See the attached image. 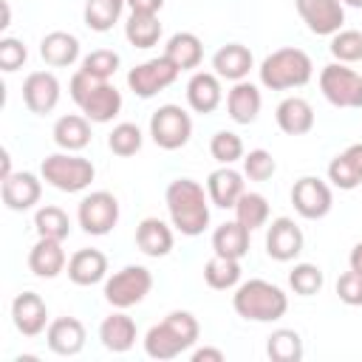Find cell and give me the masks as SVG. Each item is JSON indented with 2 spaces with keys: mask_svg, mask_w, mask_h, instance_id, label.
<instances>
[{
  "mask_svg": "<svg viewBox=\"0 0 362 362\" xmlns=\"http://www.w3.org/2000/svg\"><path fill=\"white\" fill-rule=\"evenodd\" d=\"M235 221H240L249 232L266 226L269 221V201L260 192H243L235 204Z\"/></svg>",
  "mask_w": 362,
  "mask_h": 362,
  "instance_id": "8d00e7d4",
  "label": "cell"
},
{
  "mask_svg": "<svg viewBox=\"0 0 362 362\" xmlns=\"http://www.w3.org/2000/svg\"><path fill=\"white\" fill-rule=\"evenodd\" d=\"M124 6H127V0H88L85 3V11H82L85 25L90 31L105 34V31H110L119 23Z\"/></svg>",
  "mask_w": 362,
  "mask_h": 362,
  "instance_id": "d590c367",
  "label": "cell"
},
{
  "mask_svg": "<svg viewBox=\"0 0 362 362\" xmlns=\"http://www.w3.org/2000/svg\"><path fill=\"white\" fill-rule=\"evenodd\" d=\"M127 6L136 14H158L161 6H164V0H127Z\"/></svg>",
  "mask_w": 362,
  "mask_h": 362,
  "instance_id": "c3c4849f",
  "label": "cell"
},
{
  "mask_svg": "<svg viewBox=\"0 0 362 362\" xmlns=\"http://www.w3.org/2000/svg\"><path fill=\"white\" fill-rule=\"evenodd\" d=\"M249 252V229L240 221H226L212 232V255L243 260Z\"/></svg>",
  "mask_w": 362,
  "mask_h": 362,
  "instance_id": "1f68e13d",
  "label": "cell"
},
{
  "mask_svg": "<svg viewBox=\"0 0 362 362\" xmlns=\"http://www.w3.org/2000/svg\"><path fill=\"white\" fill-rule=\"evenodd\" d=\"M331 57L337 62H362V31L356 28H339L337 34H331V45H328Z\"/></svg>",
  "mask_w": 362,
  "mask_h": 362,
  "instance_id": "ab89813d",
  "label": "cell"
},
{
  "mask_svg": "<svg viewBox=\"0 0 362 362\" xmlns=\"http://www.w3.org/2000/svg\"><path fill=\"white\" fill-rule=\"evenodd\" d=\"M223 102L221 76L215 71H195L187 82V105L195 113H212Z\"/></svg>",
  "mask_w": 362,
  "mask_h": 362,
  "instance_id": "44dd1931",
  "label": "cell"
},
{
  "mask_svg": "<svg viewBox=\"0 0 362 362\" xmlns=\"http://www.w3.org/2000/svg\"><path fill=\"white\" fill-rule=\"evenodd\" d=\"M0 195H3V204L11 209V212H25L31 209L40 195H42V181L34 175V173H11L8 178H3L0 184Z\"/></svg>",
  "mask_w": 362,
  "mask_h": 362,
  "instance_id": "e0dca14e",
  "label": "cell"
},
{
  "mask_svg": "<svg viewBox=\"0 0 362 362\" xmlns=\"http://www.w3.org/2000/svg\"><path fill=\"white\" fill-rule=\"evenodd\" d=\"M314 74V62L311 57L303 51V48H294V45H286V48H277L272 51L260 68H257V76H260V85L269 88V90H291V88H303Z\"/></svg>",
  "mask_w": 362,
  "mask_h": 362,
  "instance_id": "5b68a950",
  "label": "cell"
},
{
  "mask_svg": "<svg viewBox=\"0 0 362 362\" xmlns=\"http://www.w3.org/2000/svg\"><path fill=\"white\" fill-rule=\"evenodd\" d=\"M178 68L161 54L156 59H147V62H139L136 68H130L127 74V88L139 96V99H150L156 93H161L164 88H170L175 79H178Z\"/></svg>",
  "mask_w": 362,
  "mask_h": 362,
  "instance_id": "8fae6325",
  "label": "cell"
},
{
  "mask_svg": "<svg viewBox=\"0 0 362 362\" xmlns=\"http://www.w3.org/2000/svg\"><path fill=\"white\" fill-rule=\"evenodd\" d=\"M164 204L170 212L173 226L187 235L195 238L209 226V195L204 192V187L195 178H175L167 184L164 192Z\"/></svg>",
  "mask_w": 362,
  "mask_h": 362,
  "instance_id": "6da1fadb",
  "label": "cell"
},
{
  "mask_svg": "<svg viewBox=\"0 0 362 362\" xmlns=\"http://www.w3.org/2000/svg\"><path fill=\"white\" fill-rule=\"evenodd\" d=\"M348 266H351L354 272H362V240L354 243V249H351V255H348Z\"/></svg>",
  "mask_w": 362,
  "mask_h": 362,
  "instance_id": "681fc988",
  "label": "cell"
},
{
  "mask_svg": "<svg viewBox=\"0 0 362 362\" xmlns=\"http://www.w3.org/2000/svg\"><path fill=\"white\" fill-rule=\"evenodd\" d=\"M68 93L76 102V107L82 110V116H88L96 124L113 122L119 116V110H122V93L116 90V85H110V79L90 76L82 68L71 76Z\"/></svg>",
  "mask_w": 362,
  "mask_h": 362,
  "instance_id": "3957f363",
  "label": "cell"
},
{
  "mask_svg": "<svg viewBox=\"0 0 362 362\" xmlns=\"http://www.w3.org/2000/svg\"><path fill=\"white\" fill-rule=\"evenodd\" d=\"M303 243H305L303 229L291 218H286V215L274 218L269 223V229H266V255L272 260H277V263L294 260L303 252Z\"/></svg>",
  "mask_w": 362,
  "mask_h": 362,
  "instance_id": "5bb4252c",
  "label": "cell"
},
{
  "mask_svg": "<svg viewBox=\"0 0 362 362\" xmlns=\"http://www.w3.org/2000/svg\"><path fill=\"white\" fill-rule=\"evenodd\" d=\"M141 144H144V136H141L139 124H133V122H122V124H116V127L110 130V136H107V147H110V153H113V156H122V158L136 156V153L141 150Z\"/></svg>",
  "mask_w": 362,
  "mask_h": 362,
  "instance_id": "f35d334b",
  "label": "cell"
},
{
  "mask_svg": "<svg viewBox=\"0 0 362 362\" xmlns=\"http://www.w3.org/2000/svg\"><path fill=\"white\" fill-rule=\"evenodd\" d=\"M342 3H348V6H354V8H362V0H342Z\"/></svg>",
  "mask_w": 362,
  "mask_h": 362,
  "instance_id": "f5cc1de1",
  "label": "cell"
},
{
  "mask_svg": "<svg viewBox=\"0 0 362 362\" xmlns=\"http://www.w3.org/2000/svg\"><path fill=\"white\" fill-rule=\"evenodd\" d=\"M136 337H139L136 322H133L122 308H116V311H113L110 317H105L102 325H99V339H102V345H105L107 351H113V354H127V351L136 345Z\"/></svg>",
  "mask_w": 362,
  "mask_h": 362,
  "instance_id": "4316f807",
  "label": "cell"
},
{
  "mask_svg": "<svg viewBox=\"0 0 362 362\" xmlns=\"http://www.w3.org/2000/svg\"><path fill=\"white\" fill-rule=\"evenodd\" d=\"M0 158H3V170H0V181H3V178H8V175H11V158H8V150H3V156H0Z\"/></svg>",
  "mask_w": 362,
  "mask_h": 362,
  "instance_id": "f907efd6",
  "label": "cell"
},
{
  "mask_svg": "<svg viewBox=\"0 0 362 362\" xmlns=\"http://www.w3.org/2000/svg\"><path fill=\"white\" fill-rule=\"evenodd\" d=\"M255 68V57L246 45L240 42H226L221 45L215 54H212V71L221 76V79H229V82H240L249 76V71Z\"/></svg>",
  "mask_w": 362,
  "mask_h": 362,
  "instance_id": "7402d4cb",
  "label": "cell"
},
{
  "mask_svg": "<svg viewBox=\"0 0 362 362\" xmlns=\"http://www.w3.org/2000/svg\"><path fill=\"white\" fill-rule=\"evenodd\" d=\"M40 57L51 68H68L79 59V40L68 31H51L40 40Z\"/></svg>",
  "mask_w": 362,
  "mask_h": 362,
  "instance_id": "4dcf8cb0",
  "label": "cell"
},
{
  "mask_svg": "<svg viewBox=\"0 0 362 362\" xmlns=\"http://www.w3.org/2000/svg\"><path fill=\"white\" fill-rule=\"evenodd\" d=\"M122 65V57L110 48H96L90 54L82 57V71H88L90 76H99V79H110Z\"/></svg>",
  "mask_w": 362,
  "mask_h": 362,
  "instance_id": "7bdbcfd3",
  "label": "cell"
},
{
  "mask_svg": "<svg viewBox=\"0 0 362 362\" xmlns=\"http://www.w3.org/2000/svg\"><path fill=\"white\" fill-rule=\"evenodd\" d=\"M325 277H322V269L317 263H294V269L288 272V286L294 294L300 297H311L322 288Z\"/></svg>",
  "mask_w": 362,
  "mask_h": 362,
  "instance_id": "60d3db41",
  "label": "cell"
},
{
  "mask_svg": "<svg viewBox=\"0 0 362 362\" xmlns=\"http://www.w3.org/2000/svg\"><path fill=\"white\" fill-rule=\"evenodd\" d=\"M274 173H277V161L269 150L257 147V150H249L243 156V175L249 181H269Z\"/></svg>",
  "mask_w": 362,
  "mask_h": 362,
  "instance_id": "ee69618b",
  "label": "cell"
},
{
  "mask_svg": "<svg viewBox=\"0 0 362 362\" xmlns=\"http://www.w3.org/2000/svg\"><path fill=\"white\" fill-rule=\"evenodd\" d=\"M11 322L23 337H40L48 328V305L37 291H23L11 303Z\"/></svg>",
  "mask_w": 362,
  "mask_h": 362,
  "instance_id": "2e32d148",
  "label": "cell"
},
{
  "mask_svg": "<svg viewBox=\"0 0 362 362\" xmlns=\"http://www.w3.org/2000/svg\"><path fill=\"white\" fill-rule=\"evenodd\" d=\"M277 127L286 136H305L314 127V107L303 96H286L274 110Z\"/></svg>",
  "mask_w": 362,
  "mask_h": 362,
  "instance_id": "484cf974",
  "label": "cell"
},
{
  "mask_svg": "<svg viewBox=\"0 0 362 362\" xmlns=\"http://www.w3.org/2000/svg\"><path fill=\"white\" fill-rule=\"evenodd\" d=\"M291 204H294V209H297L300 218H305V221H320V218H325V215L331 212V206H334V192H331V187H328L322 178H317V175H303V178H297L294 187H291Z\"/></svg>",
  "mask_w": 362,
  "mask_h": 362,
  "instance_id": "7c38bea8",
  "label": "cell"
},
{
  "mask_svg": "<svg viewBox=\"0 0 362 362\" xmlns=\"http://www.w3.org/2000/svg\"><path fill=\"white\" fill-rule=\"evenodd\" d=\"M260 107H263L260 88L246 82V79L235 82L232 90L226 93V110H229V119L235 124H252L260 116Z\"/></svg>",
  "mask_w": 362,
  "mask_h": 362,
  "instance_id": "603a6c76",
  "label": "cell"
},
{
  "mask_svg": "<svg viewBox=\"0 0 362 362\" xmlns=\"http://www.w3.org/2000/svg\"><path fill=\"white\" fill-rule=\"evenodd\" d=\"M337 297L345 305H362V272L348 269L345 274H339V280H337Z\"/></svg>",
  "mask_w": 362,
  "mask_h": 362,
  "instance_id": "bcb514c9",
  "label": "cell"
},
{
  "mask_svg": "<svg viewBox=\"0 0 362 362\" xmlns=\"http://www.w3.org/2000/svg\"><path fill=\"white\" fill-rule=\"evenodd\" d=\"M124 37L133 48H153L161 40V23L158 14H136L130 11L124 23Z\"/></svg>",
  "mask_w": 362,
  "mask_h": 362,
  "instance_id": "836d02e7",
  "label": "cell"
},
{
  "mask_svg": "<svg viewBox=\"0 0 362 362\" xmlns=\"http://www.w3.org/2000/svg\"><path fill=\"white\" fill-rule=\"evenodd\" d=\"M25 59H28V48L23 45V40H17V37H3L0 40V68L6 74L23 68Z\"/></svg>",
  "mask_w": 362,
  "mask_h": 362,
  "instance_id": "f6af8a7d",
  "label": "cell"
},
{
  "mask_svg": "<svg viewBox=\"0 0 362 362\" xmlns=\"http://www.w3.org/2000/svg\"><path fill=\"white\" fill-rule=\"evenodd\" d=\"M40 175H42V181H48L59 192H82L90 187L96 167L88 158L62 150V153H51L42 158Z\"/></svg>",
  "mask_w": 362,
  "mask_h": 362,
  "instance_id": "8992f818",
  "label": "cell"
},
{
  "mask_svg": "<svg viewBox=\"0 0 362 362\" xmlns=\"http://www.w3.org/2000/svg\"><path fill=\"white\" fill-rule=\"evenodd\" d=\"M201 337V325L195 320V314L189 311H170L161 322H156L147 334H144V354L150 359L167 362L181 356L184 351H189Z\"/></svg>",
  "mask_w": 362,
  "mask_h": 362,
  "instance_id": "7a4b0ae2",
  "label": "cell"
},
{
  "mask_svg": "<svg viewBox=\"0 0 362 362\" xmlns=\"http://www.w3.org/2000/svg\"><path fill=\"white\" fill-rule=\"evenodd\" d=\"M328 181L337 189H356L362 184V144H348L328 164Z\"/></svg>",
  "mask_w": 362,
  "mask_h": 362,
  "instance_id": "d4e9b609",
  "label": "cell"
},
{
  "mask_svg": "<svg viewBox=\"0 0 362 362\" xmlns=\"http://www.w3.org/2000/svg\"><path fill=\"white\" fill-rule=\"evenodd\" d=\"M59 93H62L59 79H57L51 71H34V74H28L25 82H23V102H25V107H28L31 113H37V116L51 113V110L59 105Z\"/></svg>",
  "mask_w": 362,
  "mask_h": 362,
  "instance_id": "9a60e30c",
  "label": "cell"
},
{
  "mask_svg": "<svg viewBox=\"0 0 362 362\" xmlns=\"http://www.w3.org/2000/svg\"><path fill=\"white\" fill-rule=\"evenodd\" d=\"M173 229L161 221V218H144L136 226V246L147 255V257H167L173 252Z\"/></svg>",
  "mask_w": 362,
  "mask_h": 362,
  "instance_id": "f1b7e54d",
  "label": "cell"
},
{
  "mask_svg": "<svg viewBox=\"0 0 362 362\" xmlns=\"http://www.w3.org/2000/svg\"><path fill=\"white\" fill-rule=\"evenodd\" d=\"M223 359H226V354H223L221 348L204 345V348H195V351H192V362H223Z\"/></svg>",
  "mask_w": 362,
  "mask_h": 362,
  "instance_id": "7dc6e473",
  "label": "cell"
},
{
  "mask_svg": "<svg viewBox=\"0 0 362 362\" xmlns=\"http://www.w3.org/2000/svg\"><path fill=\"white\" fill-rule=\"evenodd\" d=\"M34 226H37V235L40 238H54V240H65L71 235V218L65 215V209L48 204V206H40L34 212Z\"/></svg>",
  "mask_w": 362,
  "mask_h": 362,
  "instance_id": "74e56055",
  "label": "cell"
},
{
  "mask_svg": "<svg viewBox=\"0 0 362 362\" xmlns=\"http://www.w3.org/2000/svg\"><path fill=\"white\" fill-rule=\"evenodd\" d=\"M209 153L218 164H235V161H243V156H246L240 136L232 130H218L209 139Z\"/></svg>",
  "mask_w": 362,
  "mask_h": 362,
  "instance_id": "b9f144b4",
  "label": "cell"
},
{
  "mask_svg": "<svg viewBox=\"0 0 362 362\" xmlns=\"http://www.w3.org/2000/svg\"><path fill=\"white\" fill-rule=\"evenodd\" d=\"M107 277V257L99 249H79L68 257V280L74 286H96Z\"/></svg>",
  "mask_w": 362,
  "mask_h": 362,
  "instance_id": "cb8c5ba5",
  "label": "cell"
},
{
  "mask_svg": "<svg viewBox=\"0 0 362 362\" xmlns=\"http://www.w3.org/2000/svg\"><path fill=\"white\" fill-rule=\"evenodd\" d=\"M150 136L161 150H181L192 139V119L181 105H161L150 116Z\"/></svg>",
  "mask_w": 362,
  "mask_h": 362,
  "instance_id": "9c48e42d",
  "label": "cell"
},
{
  "mask_svg": "<svg viewBox=\"0 0 362 362\" xmlns=\"http://www.w3.org/2000/svg\"><path fill=\"white\" fill-rule=\"evenodd\" d=\"M232 308L238 317L249 322H274L288 311V294L269 280L252 277L235 286Z\"/></svg>",
  "mask_w": 362,
  "mask_h": 362,
  "instance_id": "277c9868",
  "label": "cell"
},
{
  "mask_svg": "<svg viewBox=\"0 0 362 362\" xmlns=\"http://www.w3.org/2000/svg\"><path fill=\"white\" fill-rule=\"evenodd\" d=\"M240 260H232V257H221V255H212L206 263H204V280L209 288L215 291H229L240 283Z\"/></svg>",
  "mask_w": 362,
  "mask_h": 362,
  "instance_id": "d6a6232c",
  "label": "cell"
},
{
  "mask_svg": "<svg viewBox=\"0 0 362 362\" xmlns=\"http://www.w3.org/2000/svg\"><path fill=\"white\" fill-rule=\"evenodd\" d=\"M246 192V184H243V173L232 170V164H221L218 170L209 173L206 178V195L215 206L221 209H235L238 198Z\"/></svg>",
  "mask_w": 362,
  "mask_h": 362,
  "instance_id": "d6986e66",
  "label": "cell"
},
{
  "mask_svg": "<svg viewBox=\"0 0 362 362\" xmlns=\"http://www.w3.org/2000/svg\"><path fill=\"white\" fill-rule=\"evenodd\" d=\"M164 57L178 71H195L204 59V42L192 31H175L164 45Z\"/></svg>",
  "mask_w": 362,
  "mask_h": 362,
  "instance_id": "f546056e",
  "label": "cell"
},
{
  "mask_svg": "<svg viewBox=\"0 0 362 362\" xmlns=\"http://www.w3.org/2000/svg\"><path fill=\"white\" fill-rule=\"evenodd\" d=\"M0 6H3V20H0V28H8V23H11V8H8V0H0Z\"/></svg>",
  "mask_w": 362,
  "mask_h": 362,
  "instance_id": "816d5d0a",
  "label": "cell"
},
{
  "mask_svg": "<svg viewBox=\"0 0 362 362\" xmlns=\"http://www.w3.org/2000/svg\"><path fill=\"white\" fill-rule=\"evenodd\" d=\"M45 342L57 356H76L85 348V325L76 317H57L45 328Z\"/></svg>",
  "mask_w": 362,
  "mask_h": 362,
  "instance_id": "ac0fdd59",
  "label": "cell"
},
{
  "mask_svg": "<svg viewBox=\"0 0 362 362\" xmlns=\"http://www.w3.org/2000/svg\"><path fill=\"white\" fill-rule=\"evenodd\" d=\"M153 288V274L147 266H139V263H130L119 272H113L107 280H105V300L113 305V308H130V305H139Z\"/></svg>",
  "mask_w": 362,
  "mask_h": 362,
  "instance_id": "52a82bcc",
  "label": "cell"
},
{
  "mask_svg": "<svg viewBox=\"0 0 362 362\" xmlns=\"http://www.w3.org/2000/svg\"><path fill=\"white\" fill-rule=\"evenodd\" d=\"M266 354L272 362H300L303 359V337L294 328H277L266 339Z\"/></svg>",
  "mask_w": 362,
  "mask_h": 362,
  "instance_id": "e575fe53",
  "label": "cell"
},
{
  "mask_svg": "<svg viewBox=\"0 0 362 362\" xmlns=\"http://www.w3.org/2000/svg\"><path fill=\"white\" fill-rule=\"evenodd\" d=\"M76 221L88 235H107L119 223V201L107 189H96L79 201Z\"/></svg>",
  "mask_w": 362,
  "mask_h": 362,
  "instance_id": "30bf717a",
  "label": "cell"
},
{
  "mask_svg": "<svg viewBox=\"0 0 362 362\" xmlns=\"http://www.w3.org/2000/svg\"><path fill=\"white\" fill-rule=\"evenodd\" d=\"M54 144L65 153H79L90 144V119L88 116H79V113H68V116H59L54 122Z\"/></svg>",
  "mask_w": 362,
  "mask_h": 362,
  "instance_id": "83f0119b",
  "label": "cell"
},
{
  "mask_svg": "<svg viewBox=\"0 0 362 362\" xmlns=\"http://www.w3.org/2000/svg\"><path fill=\"white\" fill-rule=\"evenodd\" d=\"M320 90L334 107H362V74L345 62H331L320 71Z\"/></svg>",
  "mask_w": 362,
  "mask_h": 362,
  "instance_id": "ba28073f",
  "label": "cell"
},
{
  "mask_svg": "<svg viewBox=\"0 0 362 362\" xmlns=\"http://www.w3.org/2000/svg\"><path fill=\"white\" fill-rule=\"evenodd\" d=\"M300 20L305 28L317 37H331L345 23V6L342 0H294Z\"/></svg>",
  "mask_w": 362,
  "mask_h": 362,
  "instance_id": "4fadbf2b",
  "label": "cell"
},
{
  "mask_svg": "<svg viewBox=\"0 0 362 362\" xmlns=\"http://www.w3.org/2000/svg\"><path fill=\"white\" fill-rule=\"evenodd\" d=\"M28 269H31V274H37L42 280H54L57 274H62L68 269V257H65L62 240L37 238V243L28 252Z\"/></svg>",
  "mask_w": 362,
  "mask_h": 362,
  "instance_id": "ffe728a7",
  "label": "cell"
}]
</instances>
